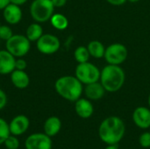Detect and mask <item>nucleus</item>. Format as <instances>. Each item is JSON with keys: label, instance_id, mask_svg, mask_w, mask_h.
<instances>
[{"label": "nucleus", "instance_id": "nucleus-25", "mask_svg": "<svg viewBox=\"0 0 150 149\" xmlns=\"http://www.w3.org/2000/svg\"><path fill=\"white\" fill-rule=\"evenodd\" d=\"M140 145L144 148H150V132L143 133L139 138Z\"/></svg>", "mask_w": 150, "mask_h": 149}, {"label": "nucleus", "instance_id": "nucleus-35", "mask_svg": "<svg viewBox=\"0 0 150 149\" xmlns=\"http://www.w3.org/2000/svg\"></svg>", "mask_w": 150, "mask_h": 149}, {"label": "nucleus", "instance_id": "nucleus-28", "mask_svg": "<svg viewBox=\"0 0 150 149\" xmlns=\"http://www.w3.org/2000/svg\"><path fill=\"white\" fill-rule=\"evenodd\" d=\"M54 6V7H57V8H60V7H62L66 4L67 3V0H51Z\"/></svg>", "mask_w": 150, "mask_h": 149}, {"label": "nucleus", "instance_id": "nucleus-16", "mask_svg": "<svg viewBox=\"0 0 150 149\" xmlns=\"http://www.w3.org/2000/svg\"><path fill=\"white\" fill-rule=\"evenodd\" d=\"M10 75L11 82L16 88L23 90L28 87L30 83V78L25 70L14 69Z\"/></svg>", "mask_w": 150, "mask_h": 149}, {"label": "nucleus", "instance_id": "nucleus-19", "mask_svg": "<svg viewBox=\"0 0 150 149\" xmlns=\"http://www.w3.org/2000/svg\"><path fill=\"white\" fill-rule=\"evenodd\" d=\"M43 34V28L41 25L38 22L32 23L28 25L25 32V36L27 39L32 41H37Z\"/></svg>", "mask_w": 150, "mask_h": 149}, {"label": "nucleus", "instance_id": "nucleus-11", "mask_svg": "<svg viewBox=\"0 0 150 149\" xmlns=\"http://www.w3.org/2000/svg\"><path fill=\"white\" fill-rule=\"evenodd\" d=\"M134 123L142 129L150 128V110L144 106L137 107L133 112Z\"/></svg>", "mask_w": 150, "mask_h": 149}, {"label": "nucleus", "instance_id": "nucleus-1", "mask_svg": "<svg viewBox=\"0 0 150 149\" xmlns=\"http://www.w3.org/2000/svg\"><path fill=\"white\" fill-rule=\"evenodd\" d=\"M126 126L123 120L116 116L105 119L99 126L100 140L107 145H117L124 137Z\"/></svg>", "mask_w": 150, "mask_h": 149}, {"label": "nucleus", "instance_id": "nucleus-21", "mask_svg": "<svg viewBox=\"0 0 150 149\" xmlns=\"http://www.w3.org/2000/svg\"><path fill=\"white\" fill-rule=\"evenodd\" d=\"M74 57H75V60L78 63L89 61L91 55H90V53H89L87 47L80 46V47H76L75 52H74Z\"/></svg>", "mask_w": 150, "mask_h": 149}, {"label": "nucleus", "instance_id": "nucleus-27", "mask_svg": "<svg viewBox=\"0 0 150 149\" xmlns=\"http://www.w3.org/2000/svg\"><path fill=\"white\" fill-rule=\"evenodd\" d=\"M7 105V96L6 93L0 89V111L3 110Z\"/></svg>", "mask_w": 150, "mask_h": 149}, {"label": "nucleus", "instance_id": "nucleus-31", "mask_svg": "<svg viewBox=\"0 0 150 149\" xmlns=\"http://www.w3.org/2000/svg\"><path fill=\"white\" fill-rule=\"evenodd\" d=\"M10 4V0H0V11L4 10Z\"/></svg>", "mask_w": 150, "mask_h": 149}, {"label": "nucleus", "instance_id": "nucleus-14", "mask_svg": "<svg viewBox=\"0 0 150 149\" xmlns=\"http://www.w3.org/2000/svg\"><path fill=\"white\" fill-rule=\"evenodd\" d=\"M83 92L88 99L97 101L101 99L105 96L106 90L102 85V83L99 81H98L95 83L86 84L85 88L83 89Z\"/></svg>", "mask_w": 150, "mask_h": 149}, {"label": "nucleus", "instance_id": "nucleus-22", "mask_svg": "<svg viewBox=\"0 0 150 149\" xmlns=\"http://www.w3.org/2000/svg\"><path fill=\"white\" fill-rule=\"evenodd\" d=\"M11 135L9 124L2 118H0V145L4 144L5 140Z\"/></svg>", "mask_w": 150, "mask_h": 149}, {"label": "nucleus", "instance_id": "nucleus-32", "mask_svg": "<svg viewBox=\"0 0 150 149\" xmlns=\"http://www.w3.org/2000/svg\"><path fill=\"white\" fill-rule=\"evenodd\" d=\"M105 149H119L118 146L117 145H108Z\"/></svg>", "mask_w": 150, "mask_h": 149}, {"label": "nucleus", "instance_id": "nucleus-15", "mask_svg": "<svg viewBox=\"0 0 150 149\" xmlns=\"http://www.w3.org/2000/svg\"><path fill=\"white\" fill-rule=\"evenodd\" d=\"M75 111L82 119H89L94 112V107L90 99L79 98L75 102Z\"/></svg>", "mask_w": 150, "mask_h": 149}, {"label": "nucleus", "instance_id": "nucleus-5", "mask_svg": "<svg viewBox=\"0 0 150 149\" xmlns=\"http://www.w3.org/2000/svg\"><path fill=\"white\" fill-rule=\"evenodd\" d=\"M100 75V69L96 65L89 61L78 63L75 70V76L85 85L99 81Z\"/></svg>", "mask_w": 150, "mask_h": 149}, {"label": "nucleus", "instance_id": "nucleus-26", "mask_svg": "<svg viewBox=\"0 0 150 149\" xmlns=\"http://www.w3.org/2000/svg\"><path fill=\"white\" fill-rule=\"evenodd\" d=\"M27 67V62L25 60L22 59L21 57L18 59H16L15 62V69H19V70H25Z\"/></svg>", "mask_w": 150, "mask_h": 149}, {"label": "nucleus", "instance_id": "nucleus-23", "mask_svg": "<svg viewBox=\"0 0 150 149\" xmlns=\"http://www.w3.org/2000/svg\"><path fill=\"white\" fill-rule=\"evenodd\" d=\"M5 148L7 149H18L19 147V141L17 136L11 134L4 142Z\"/></svg>", "mask_w": 150, "mask_h": 149}, {"label": "nucleus", "instance_id": "nucleus-12", "mask_svg": "<svg viewBox=\"0 0 150 149\" xmlns=\"http://www.w3.org/2000/svg\"><path fill=\"white\" fill-rule=\"evenodd\" d=\"M3 16L4 20L8 24L17 25L21 21L23 13H22V10L20 9V6L10 3L3 10Z\"/></svg>", "mask_w": 150, "mask_h": 149}, {"label": "nucleus", "instance_id": "nucleus-24", "mask_svg": "<svg viewBox=\"0 0 150 149\" xmlns=\"http://www.w3.org/2000/svg\"><path fill=\"white\" fill-rule=\"evenodd\" d=\"M13 35L12 30L9 25H0V40H8L11 36Z\"/></svg>", "mask_w": 150, "mask_h": 149}, {"label": "nucleus", "instance_id": "nucleus-2", "mask_svg": "<svg viewBox=\"0 0 150 149\" xmlns=\"http://www.w3.org/2000/svg\"><path fill=\"white\" fill-rule=\"evenodd\" d=\"M54 89L59 96L70 102H76L83 92V83L75 76L59 77L54 83Z\"/></svg>", "mask_w": 150, "mask_h": 149}, {"label": "nucleus", "instance_id": "nucleus-30", "mask_svg": "<svg viewBox=\"0 0 150 149\" xmlns=\"http://www.w3.org/2000/svg\"><path fill=\"white\" fill-rule=\"evenodd\" d=\"M26 2H27V0H10L11 4H16V5H18V6H21V5L25 4Z\"/></svg>", "mask_w": 150, "mask_h": 149}, {"label": "nucleus", "instance_id": "nucleus-6", "mask_svg": "<svg viewBox=\"0 0 150 149\" xmlns=\"http://www.w3.org/2000/svg\"><path fill=\"white\" fill-rule=\"evenodd\" d=\"M6 50L15 57L25 56L31 48V41L25 35L13 34L5 43Z\"/></svg>", "mask_w": 150, "mask_h": 149}, {"label": "nucleus", "instance_id": "nucleus-34", "mask_svg": "<svg viewBox=\"0 0 150 149\" xmlns=\"http://www.w3.org/2000/svg\"><path fill=\"white\" fill-rule=\"evenodd\" d=\"M148 103H149V105L150 107V94L149 96V98H148Z\"/></svg>", "mask_w": 150, "mask_h": 149}, {"label": "nucleus", "instance_id": "nucleus-10", "mask_svg": "<svg viewBox=\"0 0 150 149\" xmlns=\"http://www.w3.org/2000/svg\"><path fill=\"white\" fill-rule=\"evenodd\" d=\"M29 126L30 121L25 115H18L14 117L9 123L10 133L15 136L22 135L28 130Z\"/></svg>", "mask_w": 150, "mask_h": 149}, {"label": "nucleus", "instance_id": "nucleus-8", "mask_svg": "<svg viewBox=\"0 0 150 149\" xmlns=\"http://www.w3.org/2000/svg\"><path fill=\"white\" fill-rule=\"evenodd\" d=\"M61 47L60 40L54 34L43 33L42 36L36 41L38 51L43 54H55Z\"/></svg>", "mask_w": 150, "mask_h": 149}, {"label": "nucleus", "instance_id": "nucleus-7", "mask_svg": "<svg viewBox=\"0 0 150 149\" xmlns=\"http://www.w3.org/2000/svg\"><path fill=\"white\" fill-rule=\"evenodd\" d=\"M128 56L127 47L121 43H112L105 47V56L106 62L112 65L122 64Z\"/></svg>", "mask_w": 150, "mask_h": 149}, {"label": "nucleus", "instance_id": "nucleus-4", "mask_svg": "<svg viewBox=\"0 0 150 149\" xmlns=\"http://www.w3.org/2000/svg\"><path fill=\"white\" fill-rule=\"evenodd\" d=\"M54 8L51 0H33L30 5V15L35 22L45 23L50 20Z\"/></svg>", "mask_w": 150, "mask_h": 149}, {"label": "nucleus", "instance_id": "nucleus-20", "mask_svg": "<svg viewBox=\"0 0 150 149\" xmlns=\"http://www.w3.org/2000/svg\"><path fill=\"white\" fill-rule=\"evenodd\" d=\"M51 25L57 30L62 31L69 26V20L62 13H54L50 18Z\"/></svg>", "mask_w": 150, "mask_h": 149}, {"label": "nucleus", "instance_id": "nucleus-18", "mask_svg": "<svg viewBox=\"0 0 150 149\" xmlns=\"http://www.w3.org/2000/svg\"><path fill=\"white\" fill-rule=\"evenodd\" d=\"M87 48L89 50L90 55L94 57L95 59L104 58L105 47L104 44L99 40H91L89 42Z\"/></svg>", "mask_w": 150, "mask_h": 149}, {"label": "nucleus", "instance_id": "nucleus-3", "mask_svg": "<svg viewBox=\"0 0 150 149\" xmlns=\"http://www.w3.org/2000/svg\"><path fill=\"white\" fill-rule=\"evenodd\" d=\"M126 81V74L120 65L108 64L101 70L99 82L108 92L120 90Z\"/></svg>", "mask_w": 150, "mask_h": 149}, {"label": "nucleus", "instance_id": "nucleus-17", "mask_svg": "<svg viewBox=\"0 0 150 149\" xmlns=\"http://www.w3.org/2000/svg\"><path fill=\"white\" fill-rule=\"evenodd\" d=\"M62 128V121L58 117L52 116L47 119L44 123V133L49 137L55 136Z\"/></svg>", "mask_w": 150, "mask_h": 149}, {"label": "nucleus", "instance_id": "nucleus-13", "mask_svg": "<svg viewBox=\"0 0 150 149\" xmlns=\"http://www.w3.org/2000/svg\"><path fill=\"white\" fill-rule=\"evenodd\" d=\"M16 57L9 51L0 50V75H9L15 69Z\"/></svg>", "mask_w": 150, "mask_h": 149}, {"label": "nucleus", "instance_id": "nucleus-29", "mask_svg": "<svg viewBox=\"0 0 150 149\" xmlns=\"http://www.w3.org/2000/svg\"><path fill=\"white\" fill-rule=\"evenodd\" d=\"M127 0H106L107 3H109L112 5H115V6H120L124 4Z\"/></svg>", "mask_w": 150, "mask_h": 149}, {"label": "nucleus", "instance_id": "nucleus-33", "mask_svg": "<svg viewBox=\"0 0 150 149\" xmlns=\"http://www.w3.org/2000/svg\"><path fill=\"white\" fill-rule=\"evenodd\" d=\"M127 1H129L130 3H137V2H139L140 0H127Z\"/></svg>", "mask_w": 150, "mask_h": 149}, {"label": "nucleus", "instance_id": "nucleus-9", "mask_svg": "<svg viewBox=\"0 0 150 149\" xmlns=\"http://www.w3.org/2000/svg\"><path fill=\"white\" fill-rule=\"evenodd\" d=\"M25 149H52V140L45 133L29 135L25 141Z\"/></svg>", "mask_w": 150, "mask_h": 149}]
</instances>
